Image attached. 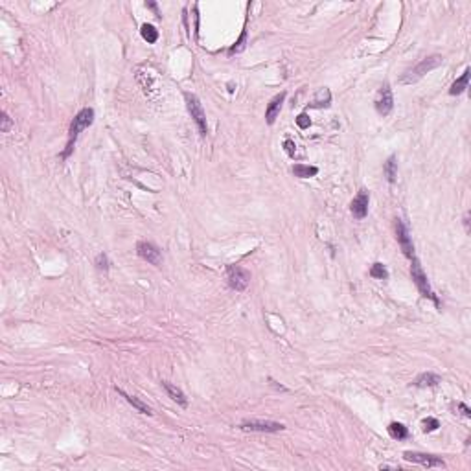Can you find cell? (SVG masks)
Here are the masks:
<instances>
[{
  "instance_id": "obj_23",
  "label": "cell",
  "mask_w": 471,
  "mask_h": 471,
  "mask_svg": "<svg viewBox=\"0 0 471 471\" xmlns=\"http://www.w3.org/2000/svg\"><path fill=\"white\" fill-rule=\"evenodd\" d=\"M245 41H247V30H243V33H241V37L236 41V44L232 46V48L229 50V54L230 55H234V54H239V52H243L245 50Z\"/></svg>"
},
{
  "instance_id": "obj_21",
  "label": "cell",
  "mask_w": 471,
  "mask_h": 471,
  "mask_svg": "<svg viewBox=\"0 0 471 471\" xmlns=\"http://www.w3.org/2000/svg\"><path fill=\"white\" fill-rule=\"evenodd\" d=\"M140 33H142V37H144V41H147L149 44L157 42V39H158V31L155 30V26H151V24H144V26H142Z\"/></svg>"
},
{
  "instance_id": "obj_19",
  "label": "cell",
  "mask_w": 471,
  "mask_h": 471,
  "mask_svg": "<svg viewBox=\"0 0 471 471\" xmlns=\"http://www.w3.org/2000/svg\"><path fill=\"white\" fill-rule=\"evenodd\" d=\"M330 103H332V92L328 91V89H320L317 98H315L313 103H311V107H315V109H322V107H328Z\"/></svg>"
},
{
  "instance_id": "obj_17",
  "label": "cell",
  "mask_w": 471,
  "mask_h": 471,
  "mask_svg": "<svg viewBox=\"0 0 471 471\" xmlns=\"http://www.w3.org/2000/svg\"><path fill=\"white\" fill-rule=\"evenodd\" d=\"M293 173L298 179H309V177H315L319 173V168L317 166H306V164H295L293 166Z\"/></svg>"
},
{
  "instance_id": "obj_26",
  "label": "cell",
  "mask_w": 471,
  "mask_h": 471,
  "mask_svg": "<svg viewBox=\"0 0 471 471\" xmlns=\"http://www.w3.org/2000/svg\"><path fill=\"white\" fill-rule=\"evenodd\" d=\"M11 118L7 116V113L6 111H2V127H0V131L2 133H9V129H11Z\"/></svg>"
},
{
  "instance_id": "obj_18",
  "label": "cell",
  "mask_w": 471,
  "mask_h": 471,
  "mask_svg": "<svg viewBox=\"0 0 471 471\" xmlns=\"http://www.w3.org/2000/svg\"><path fill=\"white\" fill-rule=\"evenodd\" d=\"M388 435L392 436L394 440H405V438H409V429L405 427L403 423L392 422L388 425Z\"/></svg>"
},
{
  "instance_id": "obj_10",
  "label": "cell",
  "mask_w": 471,
  "mask_h": 471,
  "mask_svg": "<svg viewBox=\"0 0 471 471\" xmlns=\"http://www.w3.org/2000/svg\"><path fill=\"white\" fill-rule=\"evenodd\" d=\"M375 109H377V113H379L381 116H388L390 113H392L394 96H392V89H390V85L388 83H385L383 87H381L379 96H377V100H375Z\"/></svg>"
},
{
  "instance_id": "obj_15",
  "label": "cell",
  "mask_w": 471,
  "mask_h": 471,
  "mask_svg": "<svg viewBox=\"0 0 471 471\" xmlns=\"http://www.w3.org/2000/svg\"><path fill=\"white\" fill-rule=\"evenodd\" d=\"M468 85H470V68H466L464 74H462V76H460V78L457 79L453 85H451L449 94H451V96H459V94H462V92L468 89Z\"/></svg>"
},
{
  "instance_id": "obj_30",
  "label": "cell",
  "mask_w": 471,
  "mask_h": 471,
  "mask_svg": "<svg viewBox=\"0 0 471 471\" xmlns=\"http://www.w3.org/2000/svg\"><path fill=\"white\" fill-rule=\"evenodd\" d=\"M464 225H466V232H470V214L464 216Z\"/></svg>"
},
{
  "instance_id": "obj_28",
  "label": "cell",
  "mask_w": 471,
  "mask_h": 471,
  "mask_svg": "<svg viewBox=\"0 0 471 471\" xmlns=\"http://www.w3.org/2000/svg\"><path fill=\"white\" fill-rule=\"evenodd\" d=\"M284 147H285V151L289 153L291 157H295L296 145H295V142H293V140H285V142H284Z\"/></svg>"
},
{
  "instance_id": "obj_24",
  "label": "cell",
  "mask_w": 471,
  "mask_h": 471,
  "mask_svg": "<svg viewBox=\"0 0 471 471\" xmlns=\"http://www.w3.org/2000/svg\"><path fill=\"white\" fill-rule=\"evenodd\" d=\"M96 267L100 269V271H107L109 269V258H107V254H98L96 258Z\"/></svg>"
},
{
  "instance_id": "obj_1",
  "label": "cell",
  "mask_w": 471,
  "mask_h": 471,
  "mask_svg": "<svg viewBox=\"0 0 471 471\" xmlns=\"http://www.w3.org/2000/svg\"><path fill=\"white\" fill-rule=\"evenodd\" d=\"M92 121H94V111L91 109V107H85V109H81L76 115V118L72 120V123H70V129H68V142H67V149L63 151V155L61 157L67 158L70 153H72L74 149V144H76V140H78L79 133L83 131V129H87V127L92 125Z\"/></svg>"
},
{
  "instance_id": "obj_31",
  "label": "cell",
  "mask_w": 471,
  "mask_h": 471,
  "mask_svg": "<svg viewBox=\"0 0 471 471\" xmlns=\"http://www.w3.org/2000/svg\"><path fill=\"white\" fill-rule=\"evenodd\" d=\"M145 6H147V7H151L153 11H155V13H157V15H158V9H157V4H155V2H147Z\"/></svg>"
},
{
  "instance_id": "obj_4",
  "label": "cell",
  "mask_w": 471,
  "mask_h": 471,
  "mask_svg": "<svg viewBox=\"0 0 471 471\" xmlns=\"http://www.w3.org/2000/svg\"><path fill=\"white\" fill-rule=\"evenodd\" d=\"M184 98H186V105H188L190 115H192L194 121L197 123V127H199V133L203 134V136H206V134H208V123H206V115H205V111H203V105H201L199 98L190 94V92H186Z\"/></svg>"
},
{
  "instance_id": "obj_13",
  "label": "cell",
  "mask_w": 471,
  "mask_h": 471,
  "mask_svg": "<svg viewBox=\"0 0 471 471\" xmlns=\"http://www.w3.org/2000/svg\"><path fill=\"white\" fill-rule=\"evenodd\" d=\"M162 387H164V390H166V394H168L169 398L173 399L175 403H179L181 407H186V405H188L186 396H184V392H182V390L177 387V385L169 383V381H162Z\"/></svg>"
},
{
  "instance_id": "obj_5",
  "label": "cell",
  "mask_w": 471,
  "mask_h": 471,
  "mask_svg": "<svg viewBox=\"0 0 471 471\" xmlns=\"http://www.w3.org/2000/svg\"><path fill=\"white\" fill-rule=\"evenodd\" d=\"M394 230H396V239H398L403 254L409 258V260H414V258H416V254H414V243H412V237H411V234H409L407 225L398 218L396 221H394Z\"/></svg>"
},
{
  "instance_id": "obj_3",
  "label": "cell",
  "mask_w": 471,
  "mask_h": 471,
  "mask_svg": "<svg viewBox=\"0 0 471 471\" xmlns=\"http://www.w3.org/2000/svg\"><path fill=\"white\" fill-rule=\"evenodd\" d=\"M442 57L440 55H431V57H427V59H423L422 63H418L416 67L411 68L409 72L403 76V83H414V81H418L420 78H423L427 72H431V70H435V68H438L442 65Z\"/></svg>"
},
{
  "instance_id": "obj_9",
  "label": "cell",
  "mask_w": 471,
  "mask_h": 471,
  "mask_svg": "<svg viewBox=\"0 0 471 471\" xmlns=\"http://www.w3.org/2000/svg\"><path fill=\"white\" fill-rule=\"evenodd\" d=\"M243 431H254V433H278L284 431L285 425L278 422H261V420H247L239 425Z\"/></svg>"
},
{
  "instance_id": "obj_25",
  "label": "cell",
  "mask_w": 471,
  "mask_h": 471,
  "mask_svg": "<svg viewBox=\"0 0 471 471\" xmlns=\"http://www.w3.org/2000/svg\"><path fill=\"white\" fill-rule=\"evenodd\" d=\"M440 427V423H438V420L436 418H427V420H423V429L425 431H436Z\"/></svg>"
},
{
  "instance_id": "obj_12",
  "label": "cell",
  "mask_w": 471,
  "mask_h": 471,
  "mask_svg": "<svg viewBox=\"0 0 471 471\" xmlns=\"http://www.w3.org/2000/svg\"><path fill=\"white\" fill-rule=\"evenodd\" d=\"M284 100H285V92H280V94H276V96L269 102L267 111H265L267 123H274V120H276L278 115H280V111H282V103H284Z\"/></svg>"
},
{
  "instance_id": "obj_6",
  "label": "cell",
  "mask_w": 471,
  "mask_h": 471,
  "mask_svg": "<svg viewBox=\"0 0 471 471\" xmlns=\"http://www.w3.org/2000/svg\"><path fill=\"white\" fill-rule=\"evenodd\" d=\"M227 282H229L230 289L245 291L248 282H250V272H248L247 269H243V267L232 265L229 267V271H227Z\"/></svg>"
},
{
  "instance_id": "obj_27",
  "label": "cell",
  "mask_w": 471,
  "mask_h": 471,
  "mask_svg": "<svg viewBox=\"0 0 471 471\" xmlns=\"http://www.w3.org/2000/svg\"><path fill=\"white\" fill-rule=\"evenodd\" d=\"M296 125L300 127V129H308V127L311 125V120H309V116L306 115V113L298 115V118H296Z\"/></svg>"
},
{
  "instance_id": "obj_7",
  "label": "cell",
  "mask_w": 471,
  "mask_h": 471,
  "mask_svg": "<svg viewBox=\"0 0 471 471\" xmlns=\"http://www.w3.org/2000/svg\"><path fill=\"white\" fill-rule=\"evenodd\" d=\"M403 459L407 462H412V464H420L423 468H446V462L435 455H427V453H416V451H405Z\"/></svg>"
},
{
  "instance_id": "obj_2",
  "label": "cell",
  "mask_w": 471,
  "mask_h": 471,
  "mask_svg": "<svg viewBox=\"0 0 471 471\" xmlns=\"http://www.w3.org/2000/svg\"><path fill=\"white\" fill-rule=\"evenodd\" d=\"M411 276H412V282L416 284L418 291L422 293V296L433 300V302L436 304V308H440V300H438V296L435 295V291L431 289L429 280H427V276H425V272H423L422 265H420V261H418L416 258L411 260Z\"/></svg>"
},
{
  "instance_id": "obj_14",
  "label": "cell",
  "mask_w": 471,
  "mask_h": 471,
  "mask_svg": "<svg viewBox=\"0 0 471 471\" xmlns=\"http://www.w3.org/2000/svg\"><path fill=\"white\" fill-rule=\"evenodd\" d=\"M118 392H120L121 396L125 398L127 403H131V405H133V407H134V409H136V411H138V412H142V414H147V416H151V414H153L151 407H149V405H145L144 401H140V399L136 398V396H131V394L123 392L121 388H118Z\"/></svg>"
},
{
  "instance_id": "obj_29",
  "label": "cell",
  "mask_w": 471,
  "mask_h": 471,
  "mask_svg": "<svg viewBox=\"0 0 471 471\" xmlns=\"http://www.w3.org/2000/svg\"><path fill=\"white\" fill-rule=\"evenodd\" d=\"M457 407H459L460 414H462V416H464V418H470V416H471V411H470V409H468V405L459 403V405H457Z\"/></svg>"
},
{
  "instance_id": "obj_8",
  "label": "cell",
  "mask_w": 471,
  "mask_h": 471,
  "mask_svg": "<svg viewBox=\"0 0 471 471\" xmlns=\"http://www.w3.org/2000/svg\"><path fill=\"white\" fill-rule=\"evenodd\" d=\"M136 254H138L142 260L149 261L151 265H157V267L162 265V254H160L158 247H155L153 243L138 241L136 243Z\"/></svg>"
},
{
  "instance_id": "obj_11",
  "label": "cell",
  "mask_w": 471,
  "mask_h": 471,
  "mask_svg": "<svg viewBox=\"0 0 471 471\" xmlns=\"http://www.w3.org/2000/svg\"><path fill=\"white\" fill-rule=\"evenodd\" d=\"M368 203H370L368 192H366V190H361V192L357 194V197L352 201V205H350L352 216H353L355 219H364V218H366V214H368Z\"/></svg>"
},
{
  "instance_id": "obj_22",
  "label": "cell",
  "mask_w": 471,
  "mask_h": 471,
  "mask_svg": "<svg viewBox=\"0 0 471 471\" xmlns=\"http://www.w3.org/2000/svg\"><path fill=\"white\" fill-rule=\"evenodd\" d=\"M370 276H372V278H377V280H387V278H388L387 267L377 261V263H374V265L370 267Z\"/></svg>"
},
{
  "instance_id": "obj_20",
  "label": "cell",
  "mask_w": 471,
  "mask_h": 471,
  "mask_svg": "<svg viewBox=\"0 0 471 471\" xmlns=\"http://www.w3.org/2000/svg\"><path fill=\"white\" fill-rule=\"evenodd\" d=\"M385 175H387L388 182H396V177H398V162H396V157H390L385 162Z\"/></svg>"
},
{
  "instance_id": "obj_16",
  "label": "cell",
  "mask_w": 471,
  "mask_h": 471,
  "mask_svg": "<svg viewBox=\"0 0 471 471\" xmlns=\"http://www.w3.org/2000/svg\"><path fill=\"white\" fill-rule=\"evenodd\" d=\"M440 375H436V374H433V372H425V374H420L414 379V385L416 387H436L438 383H440Z\"/></svg>"
}]
</instances>
